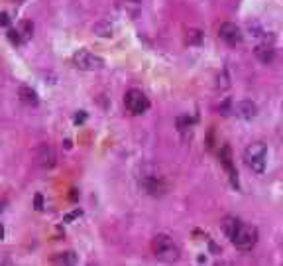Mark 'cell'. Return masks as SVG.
Masks as SVG:
<instances>
[{"instance_id":"obj_1","label":"cell","mask_w":283,"mask_h":266,"mask_svg":"<svg viewBox=\"0 0 283 266\" xmlns=\"http://www.w3.org/2000/svg\"><path fill=\"white\" fill-rule=\"evenodd\" d=\"M152 250L162 262H175L179 258V248L167 235H156L152 240Z\"/></svg>"},{"instance_id":"obj_2","label":"cell","mask_w":283,"mask_h":266,"mask_svg":"<svg viewBox=\"0 0 283 266\" xmlns=\"http://www.w3.org/2000/svg\"><path fill=\"white\" fill-rule=\"evenodd\" d=\"M265 158H267V150H265V146L259 144V142L248 146L246 152H244V160H246L248 168H250L252 172H256V174H263L265 162H267Z\"/></svg>"},{"instance_id":"obj_3","label":"cell","mask_w":283,"mask_h":266,"mask_svg":"<svg viewBox=\"0 0 283 266\" xmlns=\"http://www.w3.org/2000/svg\"><path fill=\"white\" fill-rule=\"evenodd\" d=\"M232 242H234V246L240 248V250H250V248H254L256 242H258V229L252 227V225H240L238 231H236V235L232 237Z\"/></svg>"},{"instance_id":"obj_4","label":"cell","mask_w":283,"mask_h":266,"mask_svg":"<svg viewBox=\"0 0 283 266\" xmlns=\"http://www.w3.org/2000/svg\"><path fill=\"white\" fill-rule=\"evenodd\" d=\"M124 105L132 114H144L150 108V99L140 89H130L124 97Z\"/></svg>"},{"instance_id":"obj_5","label":"cell","mask_w":283,"mask_h":266,"mask_svg":"<svg viewBox=\"0 0 283 266\" xmlns=\"http://www.w3.org/2000/svg\"><path fill=\"white\" fill-rule=\"evenodd\" d=\"M73 63H75L79 69H83V71H94V69H100V67L104 65V61H102L98 55L91 53L89 50H79V52L73 55Z\"/></svg>"},{"instance_id":"obj_6","label":"cell","mask_w":283,"mask_h":266,"mask_svg":"<svg viewBox=\"0 0 283 266\" xmlns=\"http://www.w3.org/2000/svg\"><path fill=\"white\" fill-rule=\"evenodd\" d=\"M36 164L44 170H51L55 164H57V154L55 150L49 146V144H42L38 150H36Z\"/></svg>"},{"instance_id":"obj_7","label":"cell","mask_w":283,"mask_h":266,"mask_svg":"<svg viewBox=\"0 0 283 266\" xmlns=\"http://www.w3.org/2000/svg\"><path fill=\"white\" fill-rule=\"evenodd\" d=\"M218 36H220V40L226 42L228 46H236V44L242 42V32H240V28H238L236 24H232V22H224V24L218 28Z\"/></svg>"},{"instance_id":"obj_8","label":"cell","mask_w":283,"mask_h":266,"mask_svg":"<svg viewBox=\"0 0 283 266\" xmlns=\"http://www.w3.org/2000/svg\"><path fill=\"white\" fill-rule=\"evenodd\" d=\"M234 112H236V116H240V118H244V120H250V118H254V116L258 114V106H256V103H252V101H240V103L234 106Z\"/></svg>"},{"instance_id":"obj_9","label":"cell","mask_w":283,"mask_h":266,"mask_svg":"<svg viewBox=\"0 0 283 266\" xmlns=\"http://www.w3.org/2000/svg\"><path fill=\"white\" fill-rule=\"evenodd\" d=\"M142 187H144L146 193H150V195H164L165 193V186L160 180H156V178L144 180V182H142Z\"/></svg>"},{"instance_id":"obj_10","label":"cell","mask_w":283,"mask_h":266,"mask_svg":"<svg viewBox=\"0 0 283 266\" xmlns=\"http://www.w3.org/2000/svg\"><path fill=\"white\" fill-rule=\"evenodd\" d=\"M18 97H20V101H22L24 105H30V106H36V105L40 103L38 93H36L32 87H26V85H22V87L18 89Z\"/></svg>"},{"instance_id":"obj_11","label":"cell","mask_w":283,"mask_h":266,"mask_svg":"<svg viewBox=\"0 0 283 266\" xmlns=\"http://www.w3.org/2000/svg\"><path fill=\"white\" fill-rule=\"evenodd\" d=\"M220 160H222L224 168L228 170V174H230V178H232V184L238 186V174H236V170H234V166H232V156H230V148H228V146L222 148V152H220Z\"/></svg>"},{"instance_id":"obj_12","label":"cell","mask_w":283,"mask_h":266,"mask_svg":"<svg viewBox=\"0 0 283 266\" xmlns=\"http://www.w3.org/2000/svg\"><path fill=\"white\" fill-rule=\"evenodd\" d=\"M254 53H256V57H258L261 63H271V61H273V55H275L273 50H271V46H265V44L256 46Z\"/></svg>"},{"instance_id":"obj_13","label":"cell","mask_w":283,"mask_h":266,"mask_svg":"<svg viewBox=\"0 0 283 266\" xmlns=\"http://www.w3.org/2000/svg\"><path fill=\"white\" fill-rule=\"evenodd\" d=\"M220 225H222V231H224V235H226L228 239H232V237L236 235V231H238V227H240L242 223H240L236 217H224Z\"/></svg>"},{"instance_id":"obj_14","label":"cell","mask_w":283,"mask_h":266,"mask_svg":"<svg viewBox=\"0 0 283 266\" xmlns=\"http://www.w3.org/2000/svg\"><path fill=\"white\" fill-rule=\"evenodd\" d=\"M93 32L100 38H110L112 36V24L110 22H98L93 26Z\"/></svg>"},{"instance_id":"obj_15","label":"cell","mask_w":283,"mask_h":266,"mask_svg":"<svg viewBox=\"0 0 283 266\" xmlns=\"http://www.w3.org/2000/svg\"><path fill=\"white\" fill-rule=\"evenodd\" d=\"M18 32L22 34V38H24V40H28V38H32V36H34V24H32L30 20H22V22H20V26H18Z\"/></svg>"},{"instance_id":"obj_16","label":"cell","mask_w":283,"mask_h":266,"mask_svg":"<svg viewBox=\"0 0 283 266\" xmlns=\"http://www.w3.org/2000/svg\"><path fill=\"white\" fill-rule=\"evenodd\" d=\"M53 262H55V264H75V262H77V256H75V252H61L59 256L53 258Z\"/></svg>"},{"instance_id":"obj_17","label":"cell","mask_w":283,"mask_h":266,"mask_svg":"<svg viewBox=\"0 0 283 266\" xmlns=\"http://www.w3.org/2000/svg\"><path fill=\"white\" fill-rule=\"evenodd\" d=\"M203 42V32L201 30H189L187 32V44L189 46H199Z\"/></svg>"},{"instance_id":"obj_18","label":"cell","mask_w":283,"mask_h":266,"mask_svg":"<svg viewBox=\"0 0 283 266\" xmlns=\"http://www.w3.org/2000/svg\"><path fill=\"white\" fill-rule=\"evenodd\" d=\"M8 40H10L14 46H20V44L24 42V38H22V34H20L18 30H8Z\"/></svg>"},{"instance_id":"obj_19","label":"cell","mask_w":283,"mask_h":266,"mask_svg":"<svg viewBox=\"0 0 283 266\" xmlns=\"http://www.w3.org/2000/svg\"><path fill=\"white\" fill-rule=\"evenodd\" d=\"M81 209H75V211H71V213H67L65 217H63V223H71L73 219H77V217H81Z\"/></svg>"},{"instance_id":"obj_20","label":"cell","mask_w":283,"mask_h":266,"mask_svg":"<svg viewBox=\"0 0 283 266\" xmlns=\"http://www.w3.org/2000/svg\"><path fill=\"white\" fill-rule=\"evenodd\" d=\"M34 207H36L38 211L44 209V197H42V193H36V197H34Z\"/></svg>"},{"instance_id":"obj_21","label":"cell","mask_w":283,"mask_h":266,"mask_svg":"<svg viewBox=\"0 0 283 266\" xmlns=\"http://www.w3.org/2000/svg\"><path fill=\"white\" fill-rule=\"evenodd\" d=\"M8 24H10L8 14H0V26H8Z\"/></svg>"},{"instance_id":"obj_22","label":"cell","mask_w":283,"mask_h":266,"mask_svg":"<svg viewBox=\"0 0 283 266\" xmlns=\"http://www.w3.org/2000/svg\"><path fill=\"white\" fill-rule=\"evenodd\" d=\"M83 120H85V114H77L75 116V122H83Z\"/></svg>"},{"instance_id":"obj_23","label":"cell","mask_w":283,"mask_h":266,"mask_svg":"<svg viewBox=\"0 0 283 266\" xmlns=\"http://www.w3.org/2000/svg\"><path fill=\"white\" fill-rule=\"evenodd\" d=\"M4 239V227H2V223H0V240Z\"/></svg>"}]
</instances>
